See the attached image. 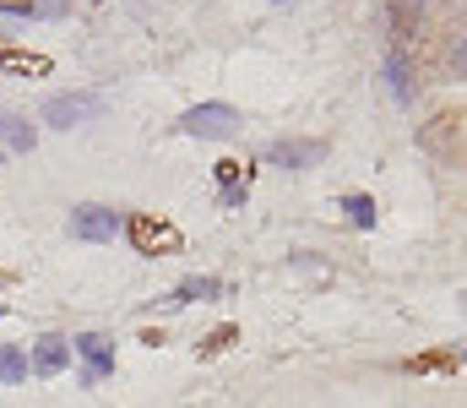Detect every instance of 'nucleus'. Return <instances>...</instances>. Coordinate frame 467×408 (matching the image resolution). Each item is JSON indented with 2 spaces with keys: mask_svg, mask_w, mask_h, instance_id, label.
<instances>
[{
  "mask_svg": "<svg viewBox=\"0 0 467 408\" xmlns=\"http://www.w3.org/2000/svg\"><path fill=\"white\" fill-rule=\"evenodd\" d=\"M125 235H130V246H136L141 256H174V251L185 246V235H180L169 218H152V213H136V218L125 224Z\"/></svg>",
  "mask_w": 467,
  "mask_h": 408,
  "instance_id": "obj_1",
  "label": "nucleus"
},
{
  "mask_svg": "<svg viewBox=\"0 0 467 408\" xmlns=\"http://www.w3.org/2000/svg\"><path fill=\"white\" fill-rule=\"evenodd\" d=\"M93 115H104V99L99 93H55L44 104V126H55V131H71V126H82Z\"/></svg>",
  "mask_w": 467,
  "mask_h": 408,
  "instance_id": "obj_2",
  "label": "nucleus"
},
{
  "mask_svg": "<svg viewBox=\"0 0 467 408\" xmlns=\"http://www.w3.org/2000/svg\"><path fill=\"white\" fill-rule=\"evenodd\" d=\"M71 349L88 360V371H82V387H99V382L115 371V349H109V338H99V332H82Z\"/></svg>",
  "mask_w": 467,
  "mask_h": 408,
  "instance_id": "obj_3",
  "label": "nucleus"
},
{
  "mask_svg": "<svg viewBox=\"0 0 467 408\" xmlns=\"http://www.w3.org/2000/svg\"><path fill=\"white\" fill-rule=\"evenodd\" d=\"M180 126L191 136H229L239 126V110H229V104H202V110H185Z\"/></svg>",
  "mask_w": 467,
  "mask_h": 408,
  "instance_id": "obj_4",
  "label": "nucleus"
},
{
  "mask_svg": "<svg viewBox=\"0 0 467 408\" xmlns=\"http://www.w3.org/2000/svg\"><path fill=\"white\" fill-rule=\"evenodd\" d=\"M115 213H109V207H77V213H71V235H77V240H93V246H99V240H115Z\"/></svg>",
  "mask_w": 467,
  "mask_h": 408,
  "instance_id": "obj_5",
  "label": "nucleus"
},
{
  "mask_svg": "<svg viewBox=\"0 0 467 408\" xmlns=\"http://www.w3.org/2000/svg\"><path fill=\"white\" fill-rule=\"evenodd\" d=\"M0 71H11V77H49L55 60L38 55V49H0Z\"/></svg>",
  "mask_w": 467,
  "mask_h": 408,
  "instance_id": "obj_6",
  "label": "nucleus"
},
{
  "mask_svg": "<svg viewBox=\"0 0 467 408\" xmlns=\"http://www.w3.org/2000/svg\"><path fill=\"white\" fill-rule=\"evenodd\" d=\"M71 365V343L66 338H38V349H33V371L38 376H60Z\"/></svg>",
  "mask_w": 467,
  "mask_h": 408,
  "instance_id": "obj_7",
  "label": "nucleus"
},
{
  "mask_svg": "<svg viewBox=\"0 0 467 408\" xmlns=\"http://www.w3.org/2000/svg\"><path fill=\"white\" fill-rule=\"evenodd\" d=\"M0 141L11 147V152H33V141H38V131L22 120V115H11V110H0Z\"/></svg>",
  "mask_w": 467,
  "mask_h": 408,
  "instance_id": "obj_8",
  "label": "nucleus"
},
{
  "mask_svg": "<svg viewBox=\"0 0 467 408\" xmlns=\"http://www.w3.org/2000/svg\"><path fill=\"white\" fill-rule=\"evenodd\" d=\"M223 294V283L218 277H185L180 288H174V305H191V299H218Z\"/></svg>",
  "mask_w": 467,
  "mask_h": 408,
  "instance_id": "obj_9",
  "label": "nucleus"
},
{
  "mask_svg": "<svg viewBox=\"0 0 467 408\" xmlns=\"http://www.w3.org/2000/svg\"><path fill=\"white\" fill-rule=\"evenodd\" d=\"M0 382H11V387H22V382H27V354H22L16 343H5V349H0Z\"/></svg>",
  "mask_w": 467,
  "mask_h": 408,
  "instance_id": "obj_10",
  "label": "nucleus"
},
{
  "mask_svg": "<svg viewBox=\"0 0 467 408\" xmlns=\"http://www.w3.org/2000/svg\"><path fill=\"white\" fill-rule=\"evenodd\" d=\"M234 338H239V327H213V332L202 338V360H218V354H229Z\"/></svg>",
  "mask_w": 467,
  "mask_h": 408,
  "instance_id": "obj_11",
  "label": "nucleus"
},
{
  "mask_svg": "<svg viewBox=\"0 0 467 408\" xmlns=\"http://www.w3.org/2000/svg\"><path fill=\"white\" fill-rule=\"evenodd\" d=\"M316 152H321L316 141H277V147H272L277 163H305V158H316Z\"/></svg>",
  "mask_w": 467,
  "mask_h": 408,
  "instance_id": "obj_12",
  "label": "nucleus"
},
{
  "mask_svg": "<svg viewBox=\"0 0 467 408\" xmlns=\"http://www.w3.org/2000/svg\"><path fill=\"white\" fill-rule=\"evenodd\" d=\"M343 207H348V218L358 224V229H369V224H375V202H369V196H348Z\"/></svg>",
  "mask_w": 467,
  "mask_h": 408,
  "instance_id": "obj_13",
  "label": "nucleus"
},
{
  "mask_svg": "<svg viewBox=\"0 0 467 408\" xmlns=\"http://www.w3.org/2000/svg\"><path fill=\"white\" fill-rule=\"evenodd\" d=\"M451 365H457L451 354H419V360H408L402 371H413V376H419V371H451Z\"/></svg>",
  "mask_w": 467,
  "mask_h": 408,
  "instance_id": "obj_14",
  "label": "nucleus"
},
{
  "mask_svg": "<svg viewBox=\"0 0 467 408\" xmlns=\"http://www.w3.org/2000/svg\"><path fill=\"white\" fill-rule=\"evenodd\" d=\"M0 316H5V305H0Z\"/></svg>",
  "mask_w": 467,
  "mask_h": 408,
  "instance_id": "obj_15",
  "label": "nucleus"
}]
</instances>
